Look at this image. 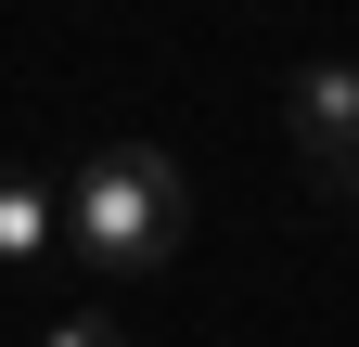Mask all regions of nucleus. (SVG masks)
Returning a JSON list of instances; mask_svg holds the SVG:
<instances>
[{"label":"nucleus","instance_id":"nucleus-1","mask_svg":"<svg viewBox=\"0 0 359 347\" xmlns=\"http://www.w3.org/2000/svg\"><path fill=\"white\" fill-rule=\"evenodd\" d=\"M180 232H193V181H180V155H154V142H103V155L65 181V244H77L103 283L180 270Z\"/></svg>","mask_w":359,"mask_h":347},{"label":"nucleus","instance_id":"nucleus-2","mask_svg":"<svg viewBox=\"0 0 359 347\" xmlns=\"http://www.w3.org/2000/svg\"><path fill=\"white\" fill-rule=\"evenodd\" d=\"M283 129H295L308 181H334V167L359 155V65H346V52H321V65H295V77H283Z\"/></svg>","mask_w":359,"mask_h":347},{"label":"nucleus","instance_id":"nucleus-3","mask_svg":"<svg viewBox=\"0 0 359 347\" xmlns=\"http://www.w3.org/2000/svg\"><path fill=\"white\" fill-rule=\"evenodd\" d=\"M52 244H65V193L26 181V167H0V270H39Z\"/></svg>","mask_w":359,"mask_h":347},{"label":"nucleus","instance_id":"nucleus-4","mask_svg":"<svg viewBox=\"0 0 359 347\" xmlns=\"http://www.w3.org/2000/svg\"><path fill=\"white\" fill-rule=\"evenodd\" d=\"M39 347H128V334H116L103 309H65V322H52V334H39Z\"/></svg>","mask_w":359,"mask_h":347},{"label":"nucleus","instance_id":"nucleus-5","mask_svg":"<svg viewBox=\"0 0 359 347\" xmlns=\"http://www.w3.org/2000/svg\"><path fill=\"white\" fill-rule=\"evenodd\" d=\"M321 193H334V206H359V155H346V167H334V181H321Z\"/></svg>","mask_w":359,"mask_h":347}]
</instances>
